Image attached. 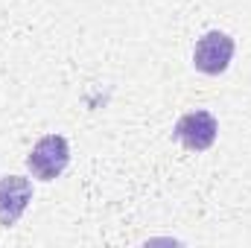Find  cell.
<instances>
[{
  "label": "cell",
  "instance_id": "cell-1",
  "mask_svg": "<svg viewBox=\"0 0 251 248\" xmlns=\"http://www.w3.org/2000/svg\"><path fill=\"white\" fill-rule=\"evenodd\" d=\"M67 164H70V146L62 134L41 137L32 146V152L26 155V167H29L32 178H38V181H56L67 170Z\"/></svg>",
  "mask_w": 251,
  "mask_h": 248
},
{
  "label": "cell",
  "instance_id": "cell-2",
  "mask_svg": "<svg viewBox=\"0 0 251 248\" xmlns=\"http://www.w3.org/2000/svg\"><path fill=\"white\" fill-rule=\"evenodd\" d=\"M234 59V38L228 32L210 29L196 41L193 50V67L204 76H219L228 70V64Z\"/></svg>",
  "mask_w": 251,
  "mask_h": 248
},
{
  "label": "cell",
  "instance_id": "cell-3",
  "mask_svg": "<svg viewBox=\"0 0 251 248\" xmlns=\"http://www.w3.org/2000/svg\"><path fill=\"white\" fill-rule=\"evenodd\" d=\"M176 140L190 149V152H204L216 143V134H219V123L210 111H187L184 117H178L176 123Z\"/></svg>",
  "mask_w": 251,
  "mask_h": 248
},
{
  "label": "cell",
  "instance_id": "cell-4",
  "mask_svg": "<svg viewBox=\"0 0 251 248\" xmlns=\"http://www.w3.org/2000/svg\"><path fill=\"white\" fill-rule=\"evenodd\" d=\"M32 201V184L24 175H3L0 178V225H15Z\"/></svg>",
  "mask_w": 251,
  "mask_h": 248
}]
</instances>
